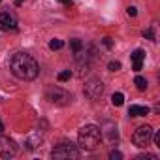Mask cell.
<instances>
[{
	"label": "cell",
	"mask_w": 160,
	"mask_h": 160,
	"mask_svg": "<svg viewBox=\"0 0 160 160\" xmlns=\"http://www.w3.org/2000/svg\"><path fill=\"white\" fill-rule=\"evenodd\" d=\"M10 70H12V73L15 77L23 79V81H32V79H36L38 73H40L38 62L27 53H15L12 57V60H10Z\"/></svg>",
	"instance_id": "cell-1"
},
{
	"label": "cell",
	"mask_w": 160,
	"mask_h": 160,
	"mask_svg": "<svg viewBox=\"0 0 160 160\" xmlns=\"http://www.w3.org/2000/svg\"><path fill=\"white\" fill-rule=\"evenodd\" d=\"M100 141H102V132L94 124L83 126L81 130H79V134H77V143H79V147L85 149V151H94L100 145Z\"/></svg>",
	"instance_id": "cell-2"
},
{
	"label": "cell",
	"mask_w": 160,
	"mask_h": 160,
	"mask_svg": "<svg viewBox=\"0 0 160 160\" xmlns=\"http://www.w3.org/2000/svg\"><path fill=\"white\" fill-rule=\"evenodd\" d=\"M45 96H47V100H49L51 104H55V106H68V104H72V100H73L72 94H70L68 91L60 89V87H51V89H47Z\"/></svg>",
	"instance_id": "cell-3"
},
{
	"label": "cell",
	"mask_w": 160,
	"mask_h": 160,
	"mask_svg": "<svg viewBox=\"0 0 160 160\" xmlns=\"http://www.w3.org/2000/svg\"><path fill=\"white\" fill-rule=\"evenodd\" d=\"M152 128L149 126V124H145V126H139L136 132H134V136H132V141H134V145L136 147H139V149H143V147H147L149 143H151V139H152Z\"/></svg>",
	"instance_id": "cell-4"
},
{
	"label": "cell",
	"mask_w": 160,
	"mask_h": 160,
	"mask_svg": "<svg viewBox=\"0 0 160 160\" xmlns=\"http://www.w3.org/2000/svg\"><path fill=\"white\" fill-rule=\"evenodd\" d=\"M83 94L89 100H98L104 94V83L100 81V79H96V77L89 79V81L85 83V87H83Z\"/></svg>",
	"instance_id": "cell-5"
},
{
	"label": "cell",
	"mask_w": 160,
	"mask_h": 160,
	"mask_svg": "<svg viewBox=\"0 0 160 160\" xmlns=\"http://www.w3.org/2000/svg\"><path fill=\"white\" fill-rule=\"evenodd\" d=\"M53 158H79V149L72 143H60L51 151Z\"/></svg>",
	"instance_id": "cell-6"
},
{
	"label": "cell",
	"mask_w": 160,
	"mask_h": 160,
	"mask_svg": "<svg viewBox=\"0 0 160 160\" xmlns=\"http://www.w3.org/2000/svg\"><path fill=\"white\" fill-rule=\"evenodd\" d=\"M17 154V145L6 138V136H0V158H12Z\"/></svg>",
	"instance_id": "cell-7"
},
{
	"label": "cell",
	"mask_w": 160,
	"mask_h": 160,
	"mask_svg": "<svg viewBox=\"0 0 160 160\" xmlns=\"http://www.w3.org/2000/svg\"><path fill=\"white\" fill-rule=\"evenodd\" d=\"M0 30H17V17L12 12H2L0 13Z\"/></svg>",
	"instance_id": "cell-8"
},
{
	"label": "cell",
	"mask_w": 160,
	"mask_h": 160,
	"mask_svg": "<svg viewBox=\"0 0 160 160\" xmlns=\"http://www.w3.org/2000/svg\"><path fill=\"white\" fill-rule=\"evenodd\" d=\"M40 143H42V134H40L38 130H32V132L27 136V139H25V147H27L28 151H34Z\"/></svg>",
	"instance_id": "cell-9"
},
{
	"label": "cell",
	"mask_w": 160,
	"mask_h": 160,
	"mask_svg": "<svg viewBox=\"0 0 160 160\" xmlns=\"http://www.w3.org/2000/svg\"><path fill=\"white\" fill-rule=\"evenodd\" d=\"M143 60H145V51H143V49H136V51L132 53V62H134V70H136V72L141 70Z\"/></svg>",
	"instance_id": "cell-10"
},
{
	"label": "cell",
	"mask_w": 160,
	"mask_h": 160,
	"mask_svg": "<svg viewBox=\"0 0 160 160\" xmlns=\"http://www.w3.org/2000/svg\"><path fill=\"white\" fill-rule=\"evenodd\" d=\"M128 115L130 117H145V115H149V108L147 106H130Z\"/></svg>",
	"instance_id": "cell-11"
},
{
	"label": "cell",
	"mask_w": 160,
	"mask_h": 160,
	"mask_svg": "<svg viewBox=\"0 0 160 160\" xmlns=\"http://www.w3.org/2000/svg\"><path fill=\"white\" fill-rule=\"evenodd\" d=\"M70 49L77 55V53H81V51L85 49V45H83V42H81V40H70Z\"/></svg>",
	"instance_id": "cell-12"
},
{
	"label": "cell",
	"mask_w": 160,
	"mask_h": 160,
	"mask_svg": "<svg viewBox=\"0 0 160 160\" xmlns=\"http://www.w3.org/2000/svg\"><path fill=\"white\" fill-rule=\"evenodd\" d=\"M134 83H136L138 91H145V89H147V85H149V83H147V79H145V77H141V75H138V77L134 79Z\"/></svg>",
	"instance_id": "cell-13"
},
{
	"label": "cell",
	"mask_w": 160,
	"mask_h": 160,
	"mask_svg": "<svg viewBox=\"0 0 160 160\" xmlns=\"http://www.w3.org/2000/svg\"><path fill=\"white\" fill-rule=\"evenodd\" d=\"M122 102H124V94L122 92H115L111 96V104L113 106H122Z\"/></svg>",
	"instance_id": "cell-14"
},
{
	"label": "cell",
	"mask_w": 160,
	"mask_h": 160,
	"mask_svg": "<svg viewBox=\"0 0 160 160\" xmlns=\"http://www.w3.org/2000/svg\"><path fill=\"white\" fill-rule=\"evenodd\" d=\"M62 45H64V42H62V40H57V38H55V40H51V42H49V47H51V49H53V51H55V49H60V47H62Z\"/></svg>",
	"instance_id": "cell-15"
},
{
	"label": "cell",
	"mask_w": 160,
	"mask_h": 160,
	"mask_svg": "<svg viewBox=\"0 0 160 160\" xmlns=\"http://www.w3.org/2000/svg\"><path fill=\"white\" fill-rule=\"evenodd\" d=\"M70 77H72V72H70V70H62V72L58 73V81H68Z\"/></svg>",
	"instance_id": "cell-16"
},
{
	"label": "cell",
	"mask_w": 160,
	"mask_h": 160,
	"mask_svg": "<svg viewBox=\"0 0 160 160\" xmlns=\"http://www.w3.org/2000/svg\"><path fill=\"white\" fill-rule=\"evenodd\" d=\"M108 68H109L111 72H117V70H121V62H117V60H111V62L108 64Z\"/></svg>",
	"instance_id": "cell-17"
},
{
	"label": "cell",
	"mask_w": 160,
	"mask_h": 160,
	"mask_svg": "<svg viewBox=\"0 0 160 160\" xmlns=\"http://www.w3.org/2000/svg\"><path fill=\"white\" fill-rule=\"evenodd\" d=\"M143 38H149V40H152V42H154V30H152V28L143 30Z\"/></svg>",
	"instance_id": "cell-18"
},
{
	"label": "cell",
	"mask_w": 160,
	"mask_h": 160,
	"mask_svg": "<svg viewBox=\"0 0 160 160\" xmlns=\"http://www.w3.org/2000/svg\"><path fill=\"white\" fill-rule=\"evenodd\" d=\"M109 158H111V160H121V158H122V152H119V151H111V152H109Z\"/></svg>",
	"instance_id": "cell-19"
},
{
	"label": "cell",
	"mask_w": 160,
	"mask_h": 160,
	"mask_svg": "<svg viewBox=\"0 0 160 160\" xmlns=\"http://www.w3.org/2000/svg\"><path fill=\"white\" fill-rule=\"evenodd\" d=\"M126 13H128L130 17H136V15H138V10H136L134 6H128V8H126Z\"/></svg>",
	"instance_id": "cell-20"
},
{
	"label": "cell",
	"mask_w": 160,
	"mask_h": 160,
	"mask_svg": "<svg viewBox=\"0 0 160 160\" xmlns=\"http://www.w3.org/2000/svg\"><path fill=\"white\" fill-rule=\"evenodd\" d=\"M102 43H104L108 49H111V47H113V40H111V38H104V40H102Z\"/></svg>",
	"instance_id": "cell-21"
},
{
	"label": "cell",
	"mask_w": 160,
	"mask_h": 160,
	"mask_svg": "<svg viewBox=\"0 0 160 160\" xmlns=\"http://www.w3.org/2000/svg\"><path fill=\"white\" fill-rule=\"evenodd\" d=\"M143 158H147V160H156V154H139V156H138V160H143Z\"/></svg>",
	"instance_id": "cell-22"
},
{
	"label": "cell",
	"mask_w": 160,
	"mask_h": 160,
	"mask_svg": "<svg viewBox=\"0 0 160 160\" xmlns=\"http://www.w3.org/2000/svg\"><path fill=\"white\" fill-rule=\"evenodd\" d=\"M152 139H154L156 147H160V132H152Z\"/></svg>",
	"instance_id": "cell-23"
},
{
	"label": "cell",
	"mask_w": 160,
	"mask_h": 160,
	"mask_svg": "<svg viewBox=\"0 0 160 160\" xmlns=\"http://www.w3.org/2000/svg\"><path fill=\"white\" fill-rule=\"evenodd\" d=\"M60 2H62L64 6H72V0H60Z\"/></svg>",
	"instance_id": "cell-24"
},
{
	"label": "cell",
	"mask_w": 160,
	"mask_h": 160,
	"mask_svg": "<svg viewBox=\"0 0 160 160\" xmlns=\"http://www.w3.org/2000/svg\"><path fill=\"white\" fill-rule=\"evenodd\" d=\"M23 2H25V0H15V4H17V6H21Z\"/></svg>",
	"instance_id": "cell-25"
},
{
	"label": "cell",
	"mask_w": 160,
	"mask_h": 160,
	"mask_svg": "<svg viewBox=\"0 0 160 160\" xmlns=\"http://www.w3.org/2000/svg\"><path fill=\"white\" fill-rule=\"evenodd\" d=\"M2 130H4V124H2V122H0V132H2Z\"/></svg>",
	"instance_id": "cell-26"
},
{
	"label": "cell",
	"mask_w": 160,
	"mask_h": 160,
	"mask_svg": "<svg viewBox=\"0 0 160 160\" xmlns=\"http://www.w3.org/2000/svg\"><path fill=\"white\" fill-rule=\"evenodd\" d=\"M0 2H2V0H0Z\"/></svg>",
	"instance_id": "cell-27"
}]
</instances>
